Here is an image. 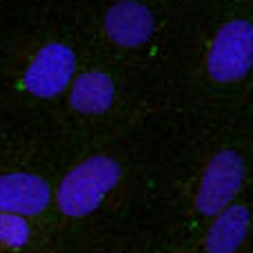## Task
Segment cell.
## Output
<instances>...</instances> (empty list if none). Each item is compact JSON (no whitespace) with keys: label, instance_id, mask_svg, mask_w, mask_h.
<instances>
[{"label":"cell","instance_id":"1","mask_svg":"<svg viewBox=\"0 0 253 253\" xmlns=\"http://www.w3.org/2000/svg\"><path fill=\"white\" fill-rule=\"evenodd\" d=\"M123 178L120 162L111 156L98 153L71 167L56 189V205L67 218H87L105 202Z\"/></svg>","mask_w":253,"mask_h":253},{"label":"cell","instance_id":"2","mask_svg":"<svg viewBox=\"0 0 253 253\" xmlns=\"http://www.w3.org/2000/svg\"><path fill=\"white\" fill-rule=\"evenodd\" d=\"M245 158L233 149H222L213 153L205 165L193 193V209L200 215L213 218L233 200L245 187Z\"/></svg>","mask_w":253,"mask_h":253},{"label":"cell","instance_id":"3","mask_svg":"<svg viewBox=\"0 0 253 253\" xmlns=\"http://www.w3.org/2000/svg\"><path fill=\"white\" fill-rule=\"evenodd\" d=\"M253 62V25L245 18L227 20L207 49V74L218 84L247 78Z\"/></svg>","mask_w":253,"mask_h":253},{"label":"cell","instance_id":"4","mask_svg":"<svg viewBox=\"0 0 253 253\" xmlns=\"http://www.w3.org/2000/svg\"><path fill=\"white\" fill-rule=\"evenodd\" d=\"M76 67H78V58L69 44L47 42L27 62L22 71V87L34 98L51 100L67 91L76 76Z\"/></svg>","mask_w":253,"mask_h":253},{"label":"cell","instance_id":"5","mask_svg":"<svg viewBox=\"0 0 253 253\" xmlns=\"http://www.w3.org/2000/svg\"><path fill=\"white\" fill-rule=\"evenodd\" d=\"M156 18L138 0H118L105 13V36L123 49H138L153 36Z\"/></svg>","mask_w":253,"mask_h":253},{"label":"cell","instance_id":"6","mask_svg":"<svg viewBox=\"0 0 253 253\" xmlns=\"http://www.w3.org/2000/svg\"><path fill=\"white\" fill-rule=\"evenodd\" d=\"M51 202V189L44 178L27 171L0 175V211L16 215H38Z\"/></svg>","mask_w":253,"mask_h":253},{"label":"cell","instance_id":"7","mask_svg":"<svg viewBox=\"0 0 253 253\" xmlns=\"http://www.w3.org/2000/svg\"><path fill=\"white\" fill-rule=\"evenodd\" d=\"M69 105L76 114L102 116L116 102V84L105 71L87 69L69 83Z\"/></svg>","mask_w":253,"mask_h":253},{"label":"cell","instance_id":"8","mask_svg":"<svg viewBox=\"0 0 253 253\" xmlns=\"http://www.w3.org/2000/svg\"><path fill=\"white\" fill-rule=\"evenodd\" d=\"M249 233V209L245 205H229L211 218L205 236L207 253H238Z\"/></svg>","mask_w":253,"mask_h":253},{"label":"cell","instance_id":"9","mask_svg":"<svg viewBox=\"0 0 253 253\" xmlns=\"http://www.w3.org/2000/svg\"><path fill=\"white\" fill-rule=\"evenodd\" d=\"M31 238L27 218L0 211V247L2 249H22Z\"/></svg>","mask_w":253,"mask_h":253}]
</instances>
